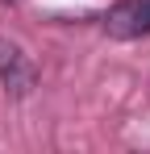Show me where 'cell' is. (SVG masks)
<instances>
[{"label":"cell","instance_id":"1","mask_svg":"<svg viewBox=\"0 0 150 154\" xmlns=\"http://www.w3.org/2000/svg\"><path fill=\"white\" fill-rule=\"evenodd\" d=\"M33 63H29V54L17 46V42H8V38H0V83L13 92V96H29V88H33Z\"/></svg>","mask_w":150,"mask_h":154},{"label":"cell","instance_id":"2","mask_svg":"<svg viewBox=\"0 0 150 154\" xmlns=\"http://www.w3.org/2000/svg\"><path fill=\"white\" fill-rule=\"evenodd\" d=\"M108 33H113V38H138V33H150V0L121 4V8L108 17Z\"/></svg>","mask_w":150,"mask_h":154}]
</instances>
